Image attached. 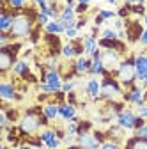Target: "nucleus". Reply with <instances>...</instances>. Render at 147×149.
Here are the masks:
<instances>
[{
  "mask_svg": "<svg viewBox=\"0 0 147 149\" xmlns=\"http://www.w3.org/2000/svg\"><path fill=\"white\" fill-rule=\"evenodd\" d=\"M76 144L80 147H83V149H98V147H101V144L98 142V139L94 137V133H90V132L80 133L76 137Z\"/></svg>",
  "mask_w": 147,
  "mask_h": 149,
  "instance_id": "obj_11",
  "label": "nucleus"
},
{
  "mask_svg": "<svg viewBox=\"0 0 147 149\" xmlns=\"http://www.w3.org/2000/svg\"><path fill=\"white\" fill-rule=\"evenodd\" d=\"M124 149H147V137L135 135L131 139H126Z\"/></svg>",
  "mask_w": 147,
  "mask_h": 149,
  "instance_id": "obj_16",
  "label": "nucleus"
},
{
  "mask_svg": "<svg viewBox=\"0 0 147 149\" xmlns=\"http://www.w3.org/2000/svg\"><path fill=\"white\" fill-rule=\"evenodd\" d=\"M35 22H37V25H39V27H46L51 20H50V16H48V14H44V13H41V11H39V13H37V20H35Z\"/></svg>",
  "mask_w": 147,
  "mask_h": 149,
  "instance_id": "obj_29",
  "label": "nucleus"
},
{
  "mask_svg": "<svg viewBox=\"0 0 147 149\" xmlns=\"http://www.w3.org/2000/svg\"><path fill=\"white\" fill-rule=\"evenodd\" d=\"M75 11H76V14H85V13L89 11V4L78 2V6H75Z\"/></svg>",
  "mask_w": 147,
  "mask_h": 149,
  "instance_id": "obj_34",
  "label": "nucleus"
},
{
  "mask_svg": "<svg viewBox=\"0 0 147 149\" xmlns=\"http://www.w3.org/2000/svg\"><path fill=\"white\" fill-rule=\"evenodd\" d=\"M75 66H76V74L82 77L85 73H90V68H92V59L90 57H85V55H80L75 61Z\"/></svg>",
  "mask_w": 147,
  "mask_h": 149,
  "instance_id": "obj_15",
  "label": "nucleus"
},
{
  "mask_svg": "<svg viewBox=\"0 0 147 149\" xmlns=\"http://www.w3.org/2000/svg\"><path fill=\"white\" fill-rule=\"evenodd\" d=\"M0 149H9V147H7L6 144H2V147H0Z\"/></svg>",
  "mask_w": 147,
  "mask_h": 149,
  "instance_id": "obj_45",
  "label": "nucleus"
},
{
  "mask_svg": "<svg viewBox=\"0 0 147 149\" xmlns=\"http://www.w3.org/2000/svg\"><path fill=\"white\" fill-rule=\"evenodd\" d=\"M85 92L89 98L92 100H99L101 98V82L96 80V78H89L85 82Z\"/></svg>",
  "mask_w": 147,
  "mask_h": 149,
  "instance_id": "obj_14",
  "label": "nucleus"
},
{
  "mask_svg": "<svg viewBox=\"0 0 147 149\" xmlns=\"http://www.w3.org/2000/svg\"><path fill=\"white\" fill-rule=\"evenodd\" d=\"M142 126H145V119H144V117H140V116H137V121H135V130H140Z\"/></svg>",
  "mask_w": 147,
  "mask_h": 149,
  "instance_id": "obj_36",
  "label": "nucleus"
},
{
  "mask_svg": "<svg viewBox=\"0 0 147 149\" xmlns=\"http://www.w3.org/2000/svg\"><path fill=\"white\" fill-rule=\"evenodd\" d=\"M135 135H140V137H147V124L142 126L140 130H135Z\"/></svg>",
  "mask_w": 147,
  "mask_h": 149,
  "instance_id": "obj_37",
  "label": "nucleus"
},
{
  "mask_svg": "<svg viewBox=\"0 0 147 149\" xmlns=\"http://www.w3.org/2000/svg\"><path fill=\"white\" fill-rule=\"evenodd\" d=\"M62 57L64 59H73V57H76V52H75V48H73V43L69 41V43H66V45H62Z\"/></svg>",
  "mask_w": 147,
  "mask_h": 149,
  "instance_id": "obj_25",
  "label": "nucleus"
},
{
  "mask_svg": "<svg viewBox=\"0 0 147 149\" xmlns=\"http://www.w3.org/2000/svg\"><path fill=\"white\" fill-rule=\"evenodd\" d=\"M0 98H2L4 101H14V100H21V96L16 92V87H14L11 82H7V80H4L2 84H0Z\"/></svg>",
  "mask_w": 147,
  "mask_h": 149,
  "instance_id": "obj_10",
  "label": "nucleus"
},
{
  "mask_svg": "<svg viewBox=\"0 0 147 149\" xmlns=\"http://www.w3.org/2000/svg\"><path fill=\"white\" fill-rule=\"evenodd\" d=\"M106 2H108V4H112V6H115V4L119 2V0H106Z\"/></svg>",
  "mask_w": 147,
  "mask_h": 149,
  "instance_id": "obj_42",
  "label": "nucleus"
},
{
  "mask_svg": "<svg viewBox=\"0 0 147 149\" xmlns=\"http://www.w3.org/2000/svg\"><path fill=\"white\" fill-rule=\"evenodd\" d=\"M122 100H124V101H128V103H131V105H137V107L145 105V101H144V91H142V87H140V85H133L131 89L124 91Z\"/></svg>",
  "mask_w": 147,
  "mask_h": 149,
  "instance_id": "obj_8",
  "label": "nucleus"
},
{
  "mask_svg": "<svg viewBox=\"0 0 147 149\" xmlns=\"http://www.w3.org/2000/svg\"><path fill=\"white\" fill-rule=\"evenodd\" d=\"M124 32H126V37L130 43H137L140 41V37L144 34V23L138 22V20H126L124 22Z\"/></svg>",
  "mask_w": 147,
  "mask_h": 149,
  "instance_id": "obj_4",
  "label": "nucleus"
},
{
  "mask_svg": "<svg viewBox=\"0 0 147 149\" xmlns=\"http://www.w3.org/2000/svg\"><path fill=\"white\" fill-rule=\"evenodd\" d=\"M108 73L110 71H106V68H105L101 59L99 61H92V68H90V74H92V77H105V74H108Z\"/></svg>",
  "mask_w": 147,
  "mask_h": 149,
  "instance_id": "obj_24",
  "label": "nucleus"
},
{
  "mask_svg": "<svg viewBox=\"0 0 147 149\" xmlns=\"http://www.w3.org/2000/svg\"><path fill=\"white\" fill-rule=\"evenodd\" d=\"M16 62V55L9 52L7 46H2L0 48V71H2V77L6 80V74L9 71H12V66Z\"/></svg>",
  "mask_w": 147,
  "mask_h": 149,
  "instance_id": "obj_7",
  "label": "nucleus"
},
{
  "mask_svg": "<svg viewBox=\"0 0 147 149\" xmlns=\"http://www.w3.org/2000/svg\"><path fill=\"white\" fill-rule=\"evenodd\" d=\"M30 71V66H28V62L25 61V59H21V61H16L14 62V66H12V77H20V78H23L25 74Z\"/></svg>",
  "mask_w": 147,
  "mask_h": 149,
  "instance_id": "obj_20",
  "label": "nucleus"
},
{
  "mask_svg": "<svg viewBox=\"0 0 147 149\" xmlns=\"http://www.w3.org/2000/svg\"><path fill=\"white\" fill-rule=\"evenodd\" d=\"M114 77L121 82V85L124 87V91L131 89L137 82V68H135V57H126L122 59L121 66L117 68V71L114 73Z\"/></svg>",
  "mask_w": 147,
  "mask_h": 149,
  "instance_id": "obj_2",
  "label": "nucleus"
},
{
  "mask_svg": "<svg viewBox=\"0 0 147 149\" xmlns=\"http://www.w3.org/2000/svg\"><path fill=\"white\" fill-rule=\"evenodd\" d=\"M78 2H83V4H89V2H90V0H78Z\"/></svg>",
  "mask_w": 147,
  "mask_h": 149,
  "instance_id": "obj_44",
  "label": "nucleus"
},
{
  "mask_svg": "<svg viewBox=\"0 0 147 149\" xmlns=\"http://www.w3.org/2000/svg\"><path fill=\"white\" fill-rule=\"evenodd\" d=\"M82 149H83V147H82Z\"/></svg>",
  "mask_w": 147,
  "mask_h": 149,
  "instance_id": "obj_46",
  "label": "nucleus"
},
{
  "mask_svg": "<svg viewBox=\"0 0 147 149\" xmlns=\"http://www.w3.org/2000/svg\"><path fill=\"white\" fill-rule=\"evenodd\" d=\"M66 37L69 41H73V39H76V36H78V27H69V29H66Z\"/></svg>",
  "mask_w": 147,
  "mask_h": 149,
  "instance_id": "obj_31",
  "label": "nucleus"
},
{
  "mask_svg": "<svg viewBox=\"0 0 147 149\" xmlns=\"http://www.w3.org/2000/svg\"><path fill=\"white\" fill-rule=\"evenodd\" d=\"M98 16L101 18L103 22H105V20H115V18H117V13L110 11V9H101V11L98 13Z\"/></svg>",
  "mask_w": 147,
  "mask_h": 149,
  "instance_id": "obj_28",
  "label": "nucleus"
},
{
  "mask_svg": "<svg viewBox=\"0 0 147 149\" xmlns=\"http://www.w3.org/2000/svg\"><path fill=\"white\" fill-rule=\"evenodd\" d=\"M101 50H103V48H101ZM101 61H103L106 71H110L112 74L117 71V68H119L121 62H122L121 53L115 52V50H103V53H101Z\"/></svg>",
  "mask_w": 147,
  "mask_h": 149,
  "instance_id": "obj_6",
  "label": "nucleus"
},
{
  "mask_svg": "<svg viewBox=\"0 0 147 149\" xmlns=\"http://www.w3.org/2000/svg\"><path fill=\"white\" fill-rule=\"evenodd\" d=\"M12 149H30V146H18V147H12Z\"/></svg>",
  "mask_w": 147,
  "mask_h": 149,
  "instance_id": "obj_41",
  "label": "nucleus"
},
{
  "mask_svg": "<svg viewBox=\"0 0 147 149\" xmlns=\"http://www.w3.org/2000/svg\"><path fill=\"white\" fill-rule=\"evenodd\" d=\"M48 117L43 114V107L39 108H28L25 110V114L21 116V119L18 121V126H20L23 137H34L39 133L41 126H46L48 124Z\"/></svg>",
  "mask_w": 147,
  "mask_h": 149,
  "instance_id": "obj_1",
  "label": "nucleus"
},
{
  "mask_svg": "<svg viewBox=\"0 0 147 149\" xmlns=\"http://www.w3.org/2000/svg\"><path fill=\"white\" fill-rule=\"evenodd\" d=\"M7 4H9V7L12 9V13L16 11H23L25 9V4H27V0H7Z\"/></svg>",
  "mask_w": 147,
  "mask_h": 149,
  "instance_id": "obj_27",
  "label": "nucleus"
},
{
  "mask_svg": "<svg viewBox=\"0 0 147 149\" xmlns=\"http://www.w3.org/2000/svg\"><path fill=\"white\" fill-rule=\"evenodd\" d=\"M75 87H76V82H73V80H66L62 84V91L66 92V94H67V92H73V91H75Z\"/></svg>",
  "mask_w": 147,
  "mask_h": 149,
  "instance_id": "obj_33",
  "label": "nucleus"
},
{
  "mask_svg": "<svg viewBox=\"0 0 147 149\" xmlns=\"http://www.w3.org/2000/svg\"><path fill=\"white\" fill-rule=\"evenodd\" d=\"M122 96H124V87L121 85V82L112 73L105 74L101 80V100L103 101H117Z\"/></svg>",
  "mask_w": 147,
  "mask_h": 149,
  "instance_id": "obj_3",
  "label": "nucleus"
},
{
  "mask_svg": "<svg viewBox=\"0 0 147 149\" xmlns=\"http://www.w3.org/2000/svg\"><path fill=\"white\" fill-rule=\"evenodd\" d=\"M130 14H131V6H128V4H124V6L119 9V13H117L119 18H128Z\"/></svg>",
  "mask_w": 147,
  "mask_h": 149,
  "instance_id": "obj_32",
  "label": "nucleus"
},
{
  "mask_svg": "<svg viewBox=\"0 0 147 149\" xmlns=\"http://www.w3.org/2000/svg\"><path fill=\"white\" fill-rule=\"evenodd\" d=\"M106 139L112 140V142H115V144L126 142V139H124V128H121L119 124H117V126H112V128L106 132Z\"/></svg>",
  "mask_w": 147,
  "mask_h": 149,
  "instance_id": "obj_18",
  "label": "nucleus"
},
{
  "mask_svg": "<svg viewBox=\"0 0 147 149\" xmlns=\"http://www.w3.org/2000/svg\"><path fill=\"white\" fill-rule=\"evenodd\" d=\"M57 69H59V73H60V77H62L64 82H66V80H71V78L76 74V66H75V62H73L71 59L62 61Z\"/></svg>",
  "mask_w": 147,
  "mask_h": 149,
  "instance_id": "obj_13",
  "label": "nucleus"
},
{
  "mask_svg": "<svg viewBox=\"0 0 147 149\" xmlns=\"http://www.w3.org/2000/svg\"><path fill=\"white\" fill-rule=\"evenodd\" d=\"M39 140L48 147V149H59L60 144H62V139L59 137L57 133V130H53V128H44L43 132H39Z\"/></svg>",
  "mask_w": 147,
  "mask_h": 149,
  "instance_id": "obj_5",
  "label": "nucleus"
},
{
  "mask_svg": "<svg viewBox=\"0 0 147 149\" xmlns=\"http://www.w3.org/2000/svg\"><path fill=\"white\" fill-rule=\"evenodd\" d=\"M138 116L144 117V119H147V105H142V107L138 108Z\"/></svg>",
  "mask_w": 147,
  "mask_h": 149,
  "instance_id": "obj_38",
  "label": "nucleus"
},
{
  "mask_svg": "<svg viewBox=\"0 0 147 149\" xmlns=\"http://www.w3.org/2000/svg\"><path fill=\"white\" fill-rule=\"evenodd\" d=\"M144 101H145V105H147V89H145V92H144Z\"/></svg>",
  "mask_w": 147,
  "mask_h": 149,
  "instance_id": "obj_43",
  "label": "nucleus"
},
{
  "mask_svg": "<svg viewBox=\"0 0 147 149\" xmlns=\"http://www.w3.org/2000/svg\"><path fill=\"white\" fill-rule=\"evenodd\" d=\"M83 48H85V55H89V57H90V55H92L98 48H99V43L96 41V37L94 36H85L83 37Z\"/></svg>",
  "mask_w": 147,
  "mask_h": 149,
  "instance_id": "obj_21",
  "label": "nucleus"
},
{
  "mask_svg": "<svg viewBox=\"0 0 147 149\" xmlns=\"http://www.w3.org/2000/svg\"><path fill=\"white\" fill-rule=\"evenodd\" d=\"M14 14L16 13H2V16H0V32L2 34H9L14 22Z\"/></svg>",
  "mask_w": 147,
  "mask_h": 149,
  "instance_id": "obj_19",
  "label": "nucleus"
},
{
  "mask_svg": "<svg viewBox=\"0 0 147 149\" xmlns=\"http://www.w3.org/2000/svg\"><path fill=\"white\" fill-rule=\"evenodd\" d=\"M142 23H144V25H145V27H147V13H145V14H144V16H142Z\"/></svg>",
  "mask_w": 147,
  "mask_h": 149,
  "instance_id": "obj_40",
  "label": "nucleus"
},
{
  "mask_svg": "<svg viewBox=\"0 0 147 149\" xmlns=\"http://www.w3.org/2000/svg\"><path fill=\"white\" fill-rule=\"evenodd\" d=\"M43 114L50 119V121H55V119H57V117H60L59 116V105L57 103H46L44 107H43Z\"/></svg>",
  "mask_w": 147,
  "mask_h": 149,
  "instance_id": "obj_23",
  "label": "nucleus"
},
{
  "mask_svg": "<svg viewBox=\"0 0 147 149\" xmlns=\"http://www.w3.org/2000/svg\"><path fill=\"white\" fill-rule=\"evenodd\" d=\"M59 116L66 121H73L76 119V107L75 105H69V103H62L59 105Z\"/></svg>",
  "mask_w": 147,
  "mask_h": 149,
  "instance_id": "obj_17",
  "label": "nucleus"
},
{
  "mask_svg": "<svg viewBox=\"0 0 147 149\" xmlns=\"http://www.w3.org/2000/svg\"><path fill=\"white\" fill-rule=\"evenodd\" d=\"M101 37L103 39H119V32L112 27H106L101 30Z\"/></svg>",
  "mask_w": 147,
  "mask_h": 149,
  "instance_id": "obj_26",
  "label": "nucleus"
},
{
  "mask_svg": "<svg viewBox=\"0 0 147 149\" xmlns=\"http://www.w3.org/2000/svg\"><path fill=\"white\" fill-rule=\"evenodd\" d=\"M142 46H147V27L144 29V34H142V37H140V41H138Z\"/></svg>",
  "mask_w": 147,
  "mask_h": 149,
  "instance_id": "obj_39",
  "label": "nucleus"
},
{
  "mask_svg": "<svg viewBox=\"0 0 147 149\" xmlns=\"http://www.w3.org/2000/svg\"><path fill=\"white\" fill-rule=\"evenodd\" d=\"M147 13V9H145V4H137V6H131V14H137V16H144Z\"/></svg>",
  "mask_w": 147,
  "mask_h": 149,
  "instance_id": "obj_30",
  "label": "nucleus"
},
{
  "mask_svg": "<svg viewBox=\"0 0 147 149\" xmlns=\"http://www.w3.org/2000/svg\"><path fill=\"white\" fill-rule=\"evenodd\" d=\"M101 149H121V147H119V144H115L112 140H106L101 144Z\"/></svg>",
  "mask_w": 147,
  "mask_h": 149,
  "instance_id": "obj_35",
  "label": "nucleus"
},
{
  "mask_svg": "<svg viewBox=\"0 0 147 149\" xmlns=\"http://www.w3.org/2000/svg\"><path fill=\"white\" fill-rule=\"evenodd\" d=\"M44 32H46V34H55V36H59V34H64V32H66V27L62 25L60 20H51V22L44 27Z\"/></svg>",
  "mask_w": 147,
  "mask_h": 149,
  "instance_id": "obj_22",
  "label": "nucleus"
},
{
  "mask_svg": "<svg viewBox=\"0 0 147 149\" xmlns=\"http://www.w3.org/2000/svg\"><path fill=\"white\" fill-rule=\"evenodd\" d=\"M115 119H117V124L121 126V128H124V130H133L135 132V121H137V114L133 110H122L121 114H117L115 116Z\"/></svg>",
  "mask_w": 147,
  "mask_h": 149,
  "instance_id": "obj_9",
  "label": "nucleus"
},
{
  "mask_svg": "<svg viewBox=\"0 0 147 149\" xmlns=\"http://www.w3.org/2000/svg\"><path fill=\"white\" fill-rule=\"evenodd\" d=\"M135 68H137V82H144L147 78V55L138 53L135 57Z\"/></svg>",
  "mask_w": 147,
  "mask_h": 149,
  "instance_id": "obj_12",
  "label": "nucleus"
}]
</instances>
